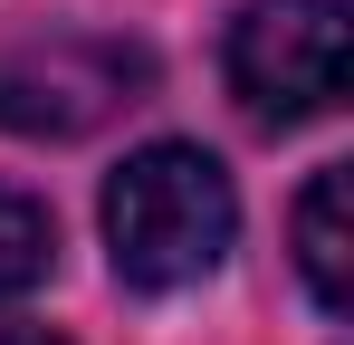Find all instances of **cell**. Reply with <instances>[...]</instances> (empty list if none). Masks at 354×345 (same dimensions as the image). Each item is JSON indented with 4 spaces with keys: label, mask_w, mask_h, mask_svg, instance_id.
Listing matches in <instances>:
<instances>
[{
    "label": "cell",
    "mask_w": 354,
    "mask_h": 345,
    "mask_svg": "<svg viewBox=\"0 0 354 345\" xmlns=\"http://www.w3.org/2000/svg\"><path fill=\"white\" fill-rule=\"evenodd\" d=\"M345 192L354 172L326 163L306 182V202H297V269H306V297L326 307V317H354V240H345Z\"/></svg>",
    "instance_id": "obj_4"
},
{
    "label": "cell",
    "mask_w": 354,
    "mask_h": 345,
    "mask_svg": "<svg viewBox=\"0 0 354 345\" xmlns=\"http://www.w3.org/2000/svg\"><path fill=\"white\" fill-rule=\"evenodd\" d=\"M144 87H153V57L134 39L58 29V39H29L0 57V125L29 144H67V134H96L106 115L144 106Z\"/></svg>",
    "instance_id": "obj_3"
},
{
    "label": "cell",
    "mask_w": 354,
    "mask_h": 345,
    "mask_svg": "<svg viewBox=\"0 0 354 345\" xmlns=\"http://www.w3.org/2000/svg\"><path fill=\"white\" fill-rule=\"evenodd\" d=\"M0 345H67V336H48V326H29V317H19V326H0Z\"/></svg>",
    "instance_id": "obj_6"
},
{
    "label": "cell",
    "mask_w": 354,
    "mask_h": 345,
    "mask_svg": "<svg viewBox=\"0 0 354 345\" xmlns=\"http://www.w3.org/2000/svg\"><path fill=\"white\" fill-rule=\"evenodd\" d=\"M48 259H58V221H48V202H29L19 182H0V297L39 288Z\"/></svg>",
    "instance_id": "obj_5"
},
{
    "label": "cell",
    "mask_w": 354,
    "mask_h": 345,
    "mask_svg": "<svg viewBox=\"0 0 354 345\" xmlns=\"http://www.w3.org/2000/svg\"><path fill=\"white\" fill-rule=\"evenodd\" d=\"M230 96L249 125H316V115H335L354 77V19L345 0H249L230 19Z\"/></svg>",
    "instance_id": "obj_2"
},
{
    "label": "cell",
    "mask_w": 354,
    "mask_h": 345,
    "mask_svg": "<svg viewBox=\"0 0 354 345\" xmlns=\"http://www.w3.org/2000/svg\"><path fill=\"white\" fill-rule=\"evenodd\" d=\"M230 240H239V192L201 144H144L106 182V259L144 297L211 278L230 259Z\"/></svg>",
    "instance_id": "obj_1"
}]
</instances>
